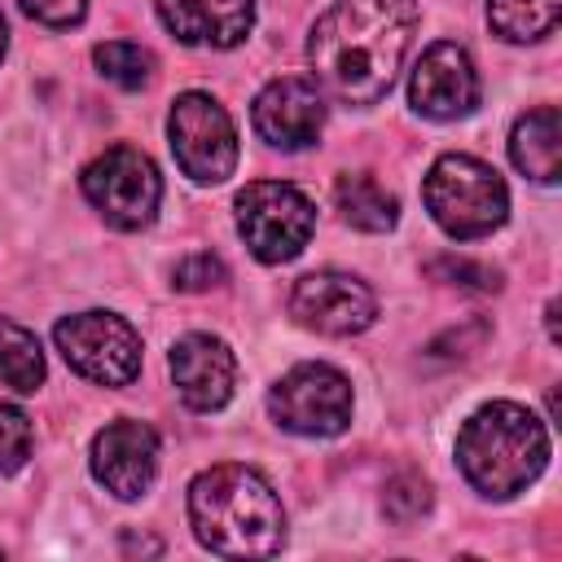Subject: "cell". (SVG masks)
Returning a JSON list of instances; mask_svg holds the SVG:
<instances>
[{
  "instance_id": "13",
  "label": "cell",
  "mask_w": 562,
  "mask_h": 562,
  "mask_svg": "<svg viewBox=\"0 0 562 562\" xmlns=\"http://www.w3.org/2000/svg\"><path fill=\"white\" fill-rule=\"evenodd\" d=\"M255 132L272 145V149H307L316 145L321 127H325V97L312 79H299V75H285V79H272L259 97H255Z\"/></svg>"
},
{
  "instance_id": "22",
  "label": "cell",
  "mask_w": 562,
  "mask_h": 562,
  "mask_svg": "<svg viewBox=\"0 0 562 562\" xmlns=\"http://www.w3.org/2000/svg\"><path fill=\"white\" fill-rule=\"evenodd\" d=\"M391 522H417L430 509V483L417 474H395L386 483V501H382Z\"/></svg>"
},
{
  "instance_id": "5",
  "label": "cell",
  "mask_w": 562,
  "mask_h": 562,
  "mask_svg": "<svg viewBox=\"0 0 562 562\" xmlns=\"http://www.w3.org/2000/svg\"><path fill=\"white\" fill-rule=\"evenodd\" d=\"M233 206H237V233L259 263L294 259L316 228L312 198L285 180H250Z\"/></svg>"
},
{
  "instance_id": "26",
  "label": "cell",
  "mask_w": 562,
  "mask_h": 562,
  "mask_svg": "<svg viewBox=\"0 0 562 562\" xmlns=\"http://www.w3.org/2000/svg\"><path fill=\"white\" fill-rule=\"evenodd\" d=\"M4 48H9V26H4V18H0V57H4Z\"/></svg>"
},
{
  "instance_id": "3",
  "label": "cell",
  "mask_w": 562,
  "mask_h": 562,
  "mask_svg": "<svg viewBox=\"0 0 562 562\" xmlns=\"http://www.w3.org/2000/svg\"><path fill=\"white\" fill-rule=\"evenodd\" d=\"M549 461V430L544 422L514 404L492 400L483 404L457 435V465L465 483L492 501H509L527 492Z\"/></svg>"
},
{
  "instance_id": "2",
  "label": "cell",
  "mask_w": 562,
  "mask_h": 562,
  "mask_svg": "<svg viewBox=\"0 0 562 562\" xmlns=\"http://www.w3.org/2000/svg\"><path fill=\"white\" fill-rule=\"evenodd\" d=\"M193 536L220 558H272L285 544V509L263 474L211 465L189 483Z\"/></svg>"
},
{
  "instance_id": "25",
  "label": "cell",
  "mask_w": 562,
  "mask_h": 562,
  "mask_svg": "<svg viewBox=\"0 0 562 562\" xmlns=\"http://www.w3.org/2000/svg\"><path fill=\"white\" fill-rule=\"evenodd\" d=\"M35 22H44V26H57V31H66V26H75V22H83V13H88V0H18Z\"/></svg>"
},
{
  "instance_id": "23",
  "label": "cell",
  "mask_w": 562,
  "mask_h": 562,
  "mask_svg": "<svg viewBox=\"0 0 562 562\" xmlns=\"http://www.w3.org/2000/svg\"><path fill=\"white\" fill-rule=\"evenodd\" d=\"M171 281H176V290H189V294H198V290H211V285H220L224 281V263L215 259V255H189V259H180L176 263V272H171Z\"/></svg>"
},
{
  "instance_id": "8",
  "label": "cell",
  "mask_w": 562,
  "mask_h": 562,
  "mask_svg": "<svg viewBox=\"0 0 562 562\" xmlns=\"http://www.w3.org/2000/svg\"><path fill=\"white\" fill-rule=\"evenodd\" d=\"M83 198L105 215V224L114 228H145L162 202V176L158 167L132 149V145H114L105 154H97L83 176Z\"/></svg>"
},
{
  "instance_id": "14",
  "label": "cell",
  "mask_w": 562,
  "mask_h": 562,
  "mask_svg": "<svg viewBox=\"0 0 562 562\" xmlns=\"http://www.w3.org/2000/svg\"><path fill=\"white\" fill-rule=\"evenodd\" d=\"M171 382H176V391L189 408L215 413V408L228 404V395L237 386V360H233L224 338L184 334L171 347Z\"/></svg>"
},
{
  "instance_id": "19",
  "label": "cell",
  "mask_w": 562,
  "mask_h": 562,
  "mask_svg": "<svg viewBox=\"0 0 562 562\" xmlns=\"http://www.w3.org/2000/svg\"><path fill=\"white\" fill-rule=\"evenodd\" d=\"M0 378L18 395H35L44 386V351H40V338L26 325L4 321V316H0Z\"/></svg>"
},
{
  "instance_id": "15",
  "label": "cell",
  "mask_w": 562,
  "mask_h": 562,
  "mask_svg": "<svg viewBox=\"0 0 562 562\" xmlns=\"http://www.w3.org/2000/svg\"><path fill=\"white\" fill-rule=\"evenodd\" d=\"M162 26L193 48H237L255 26L250 0H158Z\"/></svg>"
},
{
  "instance_id": "6",
  "label": "cell",
  "mask_w": 562,
  "mask_h": 562,
  "mask_svg": "<svg viewBox=\"0 0 562 562\" xmlns=\"http://www.w3.org/2000/svg\"><path fill=\"white\" fill-rule=\"evenodd\" d=\"M53 342L61 360L97 386H127L140 373V338L114 312H75L57 321Z\"/></svg>"
},
{
  "instance_id": "7",
  "label": "cell",
  "mask_w": 562,
  "mask_h": 562,
  "mask_svg": "<svg viewBox=\"0 0 562 562\" xmlns=\"http://www.w3.org/2000/svg\"><path fill=\"white\" fill-rule=\"evenodd\" d=\"M171 154L198 184H220L237 171V127L228 110L206 92H180L167 119Z\"/></svg>"
},
{
  "instance_id": "9",
  "label": "cell",
  "mask_w": 562,
  "mask_h": 562,
  "mask_svg": "<svg viewBox=\"0 0 562 562\" xmlns=\"http://www.w3.org/2000/svg\"><path fill=\"white\" fill-rule=\"evenodd\" d=\"M268 408L281 430L307 435V439H329L351 426V382L334 364H294L272 391Z\"/></svg>"
},
{
  "instance_id": "16",
  "label": "cell",
  "mask_w": 562,
  "mask_h": 562,
  "mask_svg": "<svg viewBox=\"0 0 562 562\" xmlns=\"http://www.w3.org/2000/svg\"><path fill=\"white\" fill-rule=\"evenodd\" d=\"M509 158L536 184H553L558 180V171H562V119H558L553 105H536L514 123Z\"/></svg>"
},
{
  "instance_id": "18",
  "label": "cell",
  "mask_w": 562,
  "mask_h": 562,
  "mask_svg": "<svg viewBox=\"0 0 562 562\" xmlns=\"http://www.w3.org/2000/svg\"><path fill=\"white\" fill-rule=\"evenodd\" d=\"M562 18V0H487V22L509 44H531L553 35Z\"/></svg>"
},
{
  "instance_id": "20",
  "label": "cell",
  "mask_w": 562,
  "mask_h": 562,
  "mask_svg": "<svg viewBox=\"0 0 562 562\" xmlns=\"http://www.w3.org/2000/svg\"><path fill=\"white\" fill-rule=\"evenodd\" d=\"M92 61H97V70H101L110 83H119V88H127V92H136V88H145V83L154 79V53L140 48V44H127V40L97 44V48H92Z\"/></svg>"
},
{
  "instance_id": "24",
  "label": "cell",
  "mask_w": 562,
  "mask_h": 562,
  "mask_svg": "<svg viewBox=\"0 0 562 562\" xmlns=\"http://www.w3.org/2000/svg\"><path fill=\"white\" fill-rule=\"evenodd\" d=\"M435 277H448L452 285H470V290H496L501 285V272L487 268V263H470V259H435L430 263Z\"/></svg>"
},
{
  "instance_id": "12",
  "label": "cell",
  "mask_w": 562,
  "mask_h": 562,
  "mask_svg": "<svg viewBox=\"0 0 562 562\" xmlns=\"http://www.w3.org/2000/svg\"><path fill=\"white\" fill-rule=\"evenodd\" d=\"M92 474L119 501L145 496L154 474H158V435H154V426L119 417L105 430H97V439H92Z\"/></svg>"
},
{
  "instance_id": "4",
  "label": "cell",
  "mask_w": 562,
  "mask_h": 562,
  "mask_svg": "<svg viewBox=\"0 0 562 562\" xmlns=\"http://www.w3.org/2000/svg\"><path fill=\"white\" fill-rule=\"evenodd\" d=\"M422 202L435 215V224L448 237H457V241L487 237L509 215L505 180L496 176V167H487L474 154H443V158H435V167L422 180Z\"/></svg>"
},
{
  "instance_id": "21",
  "label": "cell",
  "mask_w": 562,
  "mask_h": 562,
  "mask_svg": "<svg viewBox=\"0 0 562 562\" xmlns=\"http://www.w3.org/2000/svg\"><path fill=\"white\" fill-rule=\"evenodd\" d=\"M31 443H35V426H31V417H26L18 404L0 400V474L22 470L26 457H31Z\"/></svg>"
},
{
  "instance_id": "11",
  "label": "cell",
  "mask_w": 562,
  "mask_h": 562,
  "mask_svg": "<svg viewBox=\"0 0 562 562\" xmlns=\"http://www.w3.org/2000/svg\"><path fill=\"white\" fill-rule=\"evenodd\" d=\"M408 101L417 114L426 119H465L479 105V70L470 61V53L452 40L430 44L408 79Z\"/></svg>"
},
{
  "instance_id": "17",
  "label": "cell",
  "mask_w": 562,
  "mask_h": 562,
  "mask_svg": "<svg viewBox=\"0 0 562 562\" xmlns=\"http://www.w3.org/2000/svg\"><path fill=\"white\" fill-rule=\"evenodd\" d=\"M334 202H338V211H342V220L351 224V228H360V233H386V228H395V220H400V202H395V193L391 189H382L373 176H364V171H347V176H338V184H334Z\"/></svg>"
},
{
  "instance_id": "1",
  "label": "cell",
  "mask_w": 562,
  "mask_h": 562,
  "mask_svg": "<svg viewBox=\"0 0 562 562\" xmlns=\"http://www.w3.org/2000/svg\"><path fill=\"white\" fill-rule=\"evenodd\" d=\"M417 22V0H334L307 35V61L321 92L342 105L382 101L404 66Z\"/></svg>"
},
{
  "instance_id": "10",
  "label": "cell",
  "mask_w": 562,
  "mask_h": 562,
  "mask_svg": "<svg viewBox=\"0 0 562 562\" xmlns=\"http://www.w3.org/2000/svg\"><path fill=\"white\" fill-rule=\"evenodd\" d=\"M290 312L299 325L329 334V338H351L378 321V299L360 277L347 272H307L299 277L290 294Z\"/></svg>"
}]
</instances>
